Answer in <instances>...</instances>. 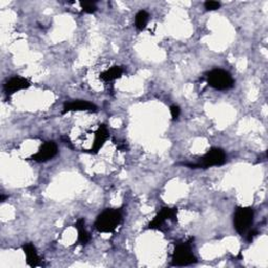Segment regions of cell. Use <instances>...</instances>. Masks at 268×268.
<instances>
[{"label":"cell","instance_id":"cell-1","mask_svg":"<svg viewBox=\"0 0 268 268\" xmlns=\"http://www.w3.org/2000/svg\"><path fill=\"white\" fill-rule=\"evenodd\" d=\"M123 221L120 209H106L96 219L95 228L99 233H114Z\"/></svg>","mask_w":268,"mask_h":268},{"label":"cell","instance_id":"cell-2","mask_svg":"<svg viewBox=\"0 0 268 268\" xmlns=\"http://www.w3.org/2000/svg\"><path fill=\"white\" fill-rule=\"evenodd\" d=\"M227 162V154L221 148H211L204 156H201L197 163H186L184 166L190 169H208L211 167H219Z\"/></svg>","mask_w":268,"mask_h":268},{"label":"cell","instance_id":"cell-3","mask_svg":"<svg viewBox=\"0 0 268 268\" xmlns=\"http://www.w3.org/2000/svg\"><path fill=\"white\" fill-rule=\"evenodd\" d=\"M193 238L188 241L177 243L172 255L173 266H188L197 263V258L193 253Z\"/></svg>","mask_w":268,"mask_h":268},{"label":"cell","instance_id":"cell-4","mask_svg":"<svg viewBox=\"0 0 268 268\" xmlns=\"http://www.w3.org/2000/svg\"><path fill=\"white\" fill-rule=\"evenodd\" d=\"M255 212L250 207H238L234 214V228L236 232L243 236L247 234L254 223Z\"/></svg>","mask_w":268,"mask_h":268},{"label":"cell","instance_id":"cell-5","mask_svg":"<svg viewBox=\"0 0 268 268\" xmlns=\"http://www.w3.org/2000/svg\"><path fill=\"white\" fill-rule=\"evenodd\" d=\"M207 83L216 91H229L234 87V79L225 70L215 69L207 74Z\"/></svg>","mask_w":268,"mask_h":268},{"label":"cell","instance_id":"cell-6","mask_svg":"<svg viewBox=\"0 0 268 268\" xmlns=\"http://www.w3.org/2000/svg\"><path fill=\"white\" fill-rule=\"evenodd\" d=\"M177 208H162V210L154 217V219L148 225L149 230H161L167 221H177Z\"/></svg>","mask_w":268,"mask_h":268},{"label":"cell","instance_id":"cell-7","mask_svg":"<svg viewBox=\"0 0 268 268\" xmlns=\"http://www.w3.org/2000/svg\"><path fill=\"white\" fill-rule=\"evenodd\" d=\"M58 154V146L55 142L50 141L44 143L38 150L37 153L32 155L31 160L37 162V163H46Z\"/></svg>","mask_w":268,"mask_h":268},{"label":"cell","instance_id":"cell-8","mask_svg":"<svg viewBox=\"0 0 268 268\" xmlns=\"http://www.w3.org/2000/svg\"><path fill=\"white\" fill-rule=\"evenodd\" d=\"M31 86V83L22 77H13L5 84V93L7 95H13L20 91H26Z\"/></svg>","mask_w":268,"mask_h":268},{"label":"cell","instance_id":"cell-9","mask_svg":"<svg viewBox=\"0 0 268 268\" xmlns=\"http://www.w3.org/2000/svg\"><path fill=\"white\" fill-rule=\"evenodd\" d=\"M63 114L71 113V111H97V106L85 100H76L67 102L64 104Z\"/></svg>","mask_w":268,"mask_h":268},{"label":"cell","instance_id":"cell-10","mask_svg":"<svg viewBox=\"0 0 268 268\" xmlns=\"http://www.w3.org/2000/svg\"><path fill=\"white\" fill-rule=\"evenodd\" d=\"M109 137H110V134H109L107 126L100 125L97 131L95 132V140H94V144L92 147V153L94 154L98 153L103 148L105 143L108 141Z\"/></svg>","mask_w":268,"mask_h":268},{"label":"cell","instance_id":"cell-11","mask_svg":"<svg viewBox=\"0 0 268 268\" xmlns=\"http://www.w3.org/2000/svg\"><path fill=\"white\" fill-rule=\"evenodd\" d=\"M22 251H24L26 258H27V264L31 267H37L41 264L40 257L38 255V252L36 248L34 247V244L32 243H26L24 247H22Z\"/></svg>","mask_w":268,"mask_h":268},{"label":"cell","instance_id":"cell-12","mask_svg":"<svg viewBox=\"0 0 268 268\" xmlns=\"http://www.w3.org/2000/svg\"><path fill=\"white\" fill-rule=\"evenodd\" d=\"M75 227L78 231V243L81 245H86L87 243H89V241L92 239V236L85 228V220L83 218L78 219Z\"/></svg>","mask_w":268,"mask_h":268},{"label":"cell","instance_id":"cell-13","mask_svg":"<svg viewBox=\"0 0 268 268\" xmlns=\"http://www.w3.org/2000/svg\"><path fill=\"white\" fill-rule=\"evenodd\" d=\"M124 71L122 67L120 66H113L110 67V69L106 70L105 72L101 73L100 74V79L103 81V82H113L117 79H120L123 75Z\"/></svg>","mask_w":268,"mask_h":268},{"label":"cell","instance_id":"cell-14","mask_svg":"<svg viewBox=\"0 0 268 268\" xmlns=\"http://www.w3.org/2000/svg\"><path fill=\"white\" fill-rule=\"evenodd\" d=\"M149 13L145 10H141L137 13L136 18H134V26L139 31H144L147 28V25L149 22Z\"/></svg>","mask_w":268,"mask_h":268},{"label":"cell","instance_id":"cell-15","mask_svg":"<svg viewBox=\"0 0 268 268\" xmlns=\"http://www.w3.org/2000/svg\"><path fill=\"white\" fill-rule=\"evenodd\" d=\"M80 6L82 9V12L86 14H94L98 10L96 3H93V2H84V3L82 2L80 3Z\"/></svg>","mask_w":268,"mask_h":268},{"label":"cell","instance_id":"cell-16","mask_svg":"<svg viewBox=\"0 0 268 268\" xmlns=\"http://www.w3.org/2000/svg\"><path fill=\"white\" fill-rule=\"evenodd\" d=\"M221 7V4L219 2H214V0H208L205 3V9L207 11H216L219 10Z\"/></svg>","mask_w":268,"mask_h":268},{"label":"cell","instance_id":"cell-17","mask_svg":"<svg viewBox=\"0 0 268 268\" xmlns=\"http://www.w3.org/2000/svg\"><path fill=\"white\" fill-rule=\"evenodd\" d=\"M170 113H171V117L173 120H177L181 116V108L180 106L177 105H172L170 107Z\"/></svg>","mask_w":268,"mask_h":268},{"label":"cell","instance_id":"cell-18","mask_svg":"<svg viewBox=\"0 0 268 268\" xmlns=\"http://www.w3.org/2000/svg\"><path fill=\"white\" fill-rule=\"evenodd\" d=\"M249 236H248V240L249 241H253V239L258 235V232L256 230H253V231H249Z\"/></svg>","mask_w":268,"mask_h":268}]
</instances>
